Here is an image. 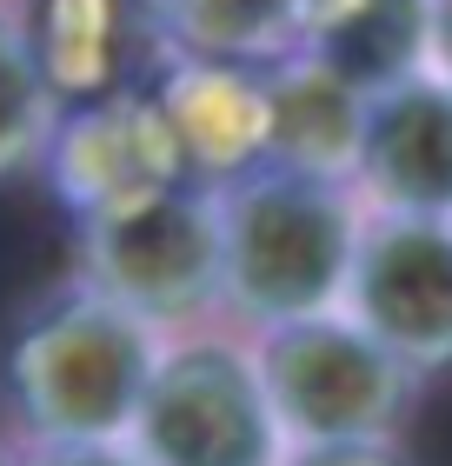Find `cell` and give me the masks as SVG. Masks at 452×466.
<instances>
[{
    "instance_id": "cell-1",
    "label": "cell",
    "mask_w": 452,
    "mask_h": 466,
    "mask_svg": "<svg viewBox=\"0 0 452 466\" xmlns=\"http://www.w3.org/2000/svg\"><path fill=\"white\" fill-rule=\"evenodd\" d=\"M213 207H220V307L233 320L266 333L347 300L366 227V200L347 180L253 167L213 187Z\"/></svg>"
},
{
    "instance_id": "cell-2",
    "label": "cell",
    "mask_w": 452,
    "mask_h": 466,
    "mask_svg": "<svg viewBox=\"0 0 452 466\" xmlns=\"http://www.w3.org/2000/svg\"><path fill=\"white\" fill-rule=\"evenodd\" d=\"M160 333L74 273L40 293L0 347V400L27 440H126Z\"/></svg>"
},
{
    "instance_id": "cell-3",
    "label": "cell",
    "mask_w": 452,
    "mask_h": 466,
    "mask_svg": "<svg viewBox=\"0 0 452 466\" xmlns=\"http://www.w3.org/2000/svg\"><path fill=\"white\" fill-rule=\"evenodd\" d=\"M126 447L146 466H279L286 433L273 420L253 347L226 340V333L160 340Z\"/></svg>"
},
{
    "instance_id": "cell-4",
    "label": "cell",
    "mask_w": 452,
    "mask_h": 466,
    "mask_svg": "<svg viewBox=\"0 0 452 466\" xmlns=\"http://www.w3.org/2000/svg\"><path fill=\"white\" fill-rule=\"evenodd\" d=\"M253 367L273 400L286 447H333V440H393L413 407L419 373H406L353 313H313L253 333Z\"/></svg>"
},
{
    "instance_id": "cell-5",
    "label": "cell",
    "mask_w": 452,
    "mask_h": 466,
    "mask_svg": "<svg viewBox=\"0 0 452 466\" xmlns=\"http://www.w3.org/2000/svg\"><path fill=\"white\" fill-rule=\"evenodd\" d=\"M80 280L146 320L160 340L193 333L220 307V207L213 187L140 200L126 214L80 220Z\"/></svg>"
},
{
    "instance_id": "cell-6",
    "label": "cell",
    "mask_w": 452,
    "mask_h": 466,
    "mask_svg": "<svg viewBox=\"0 0 452 466\" xmlns=\"http://www.w3.org/2000/svg\"><path fill=\"white\" fill-rule=\"evenodd\" d=\"M339 313H353L406 373L452 367V220L366 207Z\"/></svg>"
},
{
    "instance_id": "cell-7",
    "label": "cell",
    "mask_w": 452,
    "mask_h": 466,
    "mask_svg": "<svg viewBox=\"0 0 452 466\" xmlns=\"http://www.w3.org/2000/svg\"><path fill=\"white\" fill-rule=\"evenodd\" d=\"M40 167H47V180H54L60 207L74 214V227L126 214V207L160 200V194H180V187H200L180 140H174V127L160 114V100H154V80L134 94L94 100V107H67Z\"/></svg>"
},
{
    "instance_id": "cell-8",
    "label": "cell",
    "mask_w": 452,
    "mask_h": 466,
    "mask_svg": "<svg viewBox=\"0 0 452 466\" xmlns=\"http://www.w3.org/2000/svg\"><path fill=\"white\" fill-rule=\"evenodd\" d=\"M353 194L373 214L452 220V80L419 67L366 100Z\"/></svg>"
},
{
    "instance_id": "cell-9",
    "label": "cell",
    "mask_w": 452,
    "mask_h": 466,
    "mask_svg": "<svg viewBox=\"0 0 452 466\" xmlns=\"http://www.w3.org/2000/svg\"><path fill=\"white\" fill-rule=\"evenodd\" d=\"M20 27L34 40L60 114L146 87V74L166 54L154 0H34Z\"/></svg>"
},
{
    "instance_id": "cell-10",
    "label": "cell",
    "mask_w": 452,
    "mask_h": 466,
    "mask_svg": "<svg viewBox=\"0 0 452 466\" xmlns=\"http://www.w3.org/2000/svg\"><path fill=\"white\" fill-rule=\"evenodd\" d=\"M154 100L200 187H226L266 167V67L166 60L154 74Z\"/></svg>"
},
{
    "instance_id": "cell-11",
    "label": "cell",
    "mask_w": 452,
    "mask_h": 466,
    "mask_svg": "<svg viewBox=\"0 0 452 466\" xmlns=\"http://www.w3.org/2000/svg\"><path fill=\"white\" fill-rule=\"evenodd\" d=\"M366 100L353 80L319 67L313 54H286L266 67V167H293L313 180H347L359 167Z\"/></svg>"
},
{
    "instance_id": "cell-12",
    "label": "cell",
    "mask_w": 452,
    "mask_h": 466,
    "mask_svg": "<svg viewBox=\"0 0 452 466\" xmlns=\"http://www.w3.org/2000/svg\"><path fill=\"white\" fill-rule=\"evenodd\" d=\"M433 0H299V54L379 94L426 67Z\"/></svg>"
},
{
    "instance_id": "cell-13",
    "label": "cell",
    "mask_w": 452,
    "mask_h": 466,
    "mask_svg": "<svg viewBox=\"0 0 452 466\" xmlns=\"http://www.w3.org/2000/svg\"><path fill=\"white\" fill-rule=\"evenodd\" d=\"M166 60L273 67L299 54V0H154Z\"/></svg>"
},
{
    "instance_id": "cell-14",
    "label": "cell",
    "mask_w": 452,
    "mask_h": 466,
    "mask_svg": "<svg viewBox=\"0 0 452 466\" xmlns=\"http://www.w3.org/2000/svg\"><path fill=\"white\" fill-rule=\"evenodd\" d=\"M54 127H60V100L34 60V40L20 20L0 14V180L47 160Z\"/></svg>"
},
{
    "instance_id": "cell-15",
    "label": "cell",
    "mask_w": 452,
    "mask_h": 466,
    "mask_svg": "<svg viewBox=\"0 0 452 466\" xmlns=\"http://www.w3.org/2000/svg\"><path fill=\"white\" fill-rule=\"evenodd\" d=\"M14 466H146L126 440H27Z\"/></svg>"
},
{
    "instance_id": "cell-16",
    "label": "cell",
    "mask_w": 452,
    "mask_h": 466,
    "mask_svg": "<svg viewBox=\"0 0 452 466\" xmlns=\"http://www.w3.org/2000/svg\"><path fill=\"white\" fill-rule=\"evenodd\" d=\"M279 466H413L393 440H333V447H286Z\"/></svg>"
},
{
    "instance_id": "cell-17",
    "label": "cell",
    "mask_w": 452,
    "mask_h": 466,
    "mask_svg": "<svg viewBox=\"0 0 452 466\" xmlns=\"http://www.w3.org/2000/svg\"><path fill=\"white\" fill-rule=\"evenodd\" d=\"M426 67L452 80V0H433V40H426Z\"/></svg>"
},
{
    "instance_id": "cell-18",
    "label": "cell",
    "mask_w": 452,
    "mask_h": 466,
    "mask_svg": "<svg viewBox=\"0 0 452 466\" xmlns=\"http://www.w3.org/2000/svg\"><path fill=\"white\" fill-rule=\"evenodd\" d=\"M0 466H14V460H0Z\"/></svg>"
}]
</instances>
